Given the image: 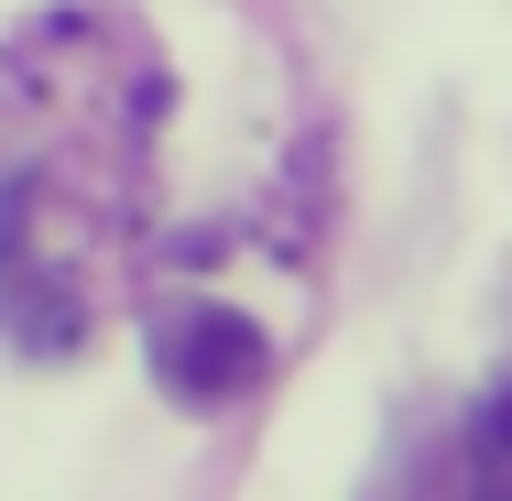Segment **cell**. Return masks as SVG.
Here are the masks:
<instances>
[{
	"label": "cell",
	"mask_w": 512,
	"mask_h": 501,
	"mask_svg": "<svg viewBox=\"0 0 512 501\" xmlns=\"http://www.w3.org/2000/svg\"><path fill=\"white\" fill-rule=\"evenodd\" d=\"M153 371H164L175 403H240L262 382V327L229 316V305H175L153 327Z\"/></svg>",
	"instance_id": "6da1fadb"
},
{
	"label": "cell",
	"mask_w": 512,
	"mask_h": 501,
	"mask_svg": "<svg viewBox=\"0 0 512 501\" xmlns=\"http://www.w3.org/2000/svg\"><path fill=\"white\" fill-rule=\"evenodd\" d=\"M469 501H512V403L480 393V414H469Z\"/></svg>",
	"instance_id": "7a4b0ae2"
}]
</instances>
